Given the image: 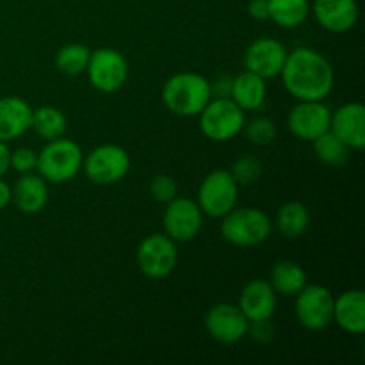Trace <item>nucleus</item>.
I'll list each match as a JSON object with an SVG mask.
<instances>
[{"mask_svg": "<svg viewBox=\"0 0 365 365\" xmlns=\"http://www.w3.org/2000/svg\"><path fill=\"white\" fill-rule=\"evenodd\" d=\"M150 195L155 202L170 203L171 200L178 196V185L170 175H157L150 182Z\"/></svg>", "mask_w": 365, "mask_h": 365, "instance_id": "nucleus-30", "label": "nucleus"}, {"mask_svg": "<svg viewBox=\"0 0 365 365\" xmlns=\"http://www.w3.org/2000/svg\"><path fill=\"white\" fill-rule=\"evenodd\" d=\"M330 132H334L348 148L365 146V109L360 102H349L331 113Z\"/></svg>", "mask_w": 365, "mask_h": 365, "instance_id": "nucleus-15", "label": "nucleus"}, {"mask_svg": "<svg viewBox=\"0 0 365 365\" xmlns=\"http://www.w3.org/2000/svg\"><path fill=\"white\" fill-rule=\"evenodd\" d=\"M280 77L289 95L298 102L324 100L334 89L335 81L330 61L309 46H299L287 53Z\"/></svg>", "mask_w": 365, "mask_h": 365, "instance_id": "nucleus-1", "label": "nucleus"}, {"mask_svg": "<svg viewBox=\"0 0 365 365\" xmlns=\"http://www.w3.org/2000/svg\"><path fill=\"white\" fill-rule=\"evenodd\" d=\"M86 73L93 88L102 93H114L127 82L128 64L123 53L118 50L98 48L91 52Z\"/></svg>", "mask_w": 365, "mask_h": 365, "instance_id": "nucleus-10", "label": "nucleus"}, {"mask_svg": "<svg viewBox=\"0 0 365 365\" xmlns=\"http://www.w3.org/2000/svg\"><path fill=\"white\" fill-rule=\"evenodd\" d=\"M32 107L18 96L0 98V141L9 143L31 128Z\"/></svg>", "mask_w": 365, "mask_h": 365, "instance_id": "nucleus-18", "label": "nucleus"}, {"mask_svg": "<svg viewBox=\"0 0 365 365\" xmlns=\"http://www.w3.org/2000/svg\"><path fill=\"white\" fill-rule=\"evenodd\" d=\"M205 328L214 341L221 344H235L248 334L250 321L237 305L217 303L205 316Z\"/></svg>", "mask_w": 365, "mask_h": 365, "instance_id": "nucleus-12", "label": "nucleus"}, {"mask_svg": "<svg viewBox=\"0 0 365 365\" xmlns=\"http://www.w3.org/2000/svg\"><path fill=\"white\" fill-rule=\"evenodd\" d=\"M242 130H245L248 141L257 146L269 145V143H273L274 138H277V125H274L273 120L264 116L253 118L252 121H245Z\"/></svg>", "mask_w": 365, "mask_h": 365, "instance_id": "nucleus-29", "label": "nucleus"}, {"mask_svg": "<svg viewBox=\"0 0 365 365\" xmlns=\"http://www.w3.org/2000/svg\"><path fill=\"white\" fill-rule=\"evenodd\" d=\"M13 202L24 214H38L48 202V182L41 175L25 173L13 185Z\"/></svg>", "mask_w": 365, "mask_h": 365, "instance_id": "nucleus-20", "label": "nucleus"}, {"mask_svg": "<svg viewBox=\"0 0 365 365\" xmlns=\"http://www.w3.org/2000/svg\"><path fill=\"white\" fill-rule=\"evenodd\" d=\"M210 98V82L195 71L175 73L163 88L164 106L177 116H198Z\"/></svg>", "mask_w": 365, "mask_h": 365, "instance_id": "nucleus-2", "label": "nucleus"}, {"mask_svg": "<svg viewBox=\"0 0 365 365\" xmlns=\"http://www.w3.org/2000/svg\"><path fill=\"white\" fill-rule=\"evenodd\" d=\"M310 214L302 202H289L277 216V227L287 239H298L309 230Z\"/></svg>", "mask_w": 365, "mask_h": 365, "instance_id": "nucleus-25", "label": "nucleus"}, {"mask_svg": "<svg viewBox=\"0 0 365 365\" xmlns=\"http://www.w3.org/2000/svg\"><path fill=\"white\" fill-rule=\"evenodd\" d=\"M269 20L282 29H296L307 21L310 14L309 0H267Z\"/></svg>", "mask_w": 365, "mask_h": 365, "instance_id": "nucleus-23", "label": "nucleus"}, {"mask_svg": "<svg viewBox=\"0 0 365 365\" xmlns=\"http://www.w3.org/2000/svg\"><path fill=\"white\" fill-rule=\"evenodd\" d=\"M312 13L317 24L330 32H348L359 20L356 0H314Z\"/></svg>", "mask_w": 365, "mask_h": 365, "instance_id": "nucleus-17", "label": "nucleus"}, {"mask_svg": "<svg viewBox=\"0 0 365 365\" xmlns=\"http://www.w3.org/2000/svg\"><path fill=\"white\" fill-rule=\"evenodd\" d=\"M307 285V273L292 260L274 264L271 269V287L277 294L296 296Z\"/></svg>", "mask_w": 365, "mask_h": 365, "instance_id": "nucleus-22", "label": "nucleus"}, {"mask_svg": "<svg viewBox=\"0 0 365 365\" xmlns=\"http://www.w3.org/2000/svg\"><path fill=\"white\" fill-rule=\"evenodd\" d=\"M334 323L353 335L365 331V294L360 289L342 292L334 302Z\"/></svg>", "mask_w": 365, "mask_h": 365, "instance_id": "nucleus-19", "label": "nucleus"}, {"mask_svg": "<svg viewBox=\"0 0 365 365\" xmlns=\"http://www.w3.org/2000/svg\"><path fill=\"white\" fill-rule=\"evenodd\" d=\"M248 331L252 334V337L259 342H269L273 337V327L267 321H257V323H250Z\"/></svg>", "mask_w": 365, "mask_h": 365, "instance_id": "nucleus-33", "label": "nucleus"}, {"mask_svg": "<svg viewBox=\"0 0 365 365\" xmlns=\"http://www.w3.org/2000/svg\"><path fill=\"white\" fill-rule=\"evenodd\" d=\"M334 294L323 285L307 284L296 294V317L305 330H327L334 323Z\"/></svg>", "mask_w": 365, "mask_h": 365, "instance_id": "nucleus-8", "label": "nucleus"}, {"mask_svg": "<svg viewBox=\"0 0 365 365\" xmlns=\"http://www.w3.org/2000/svg\"><path fill=\"white\" fill-rule=\"evenodd\" d=\"M248 14L257 21L269 20V4H267V0H250Z\"/></svg>", "mask_w": 365, "mask_h": 365, "instance_id": "nucleus-34", "label": "nucleus"}, {"mask_svg": "<svg viewBox=\"0 0 365 365\" xmlns=\"http://www.w3.org/2000/svg\"><path fill=\"white\" fill-rule=\"evenodd\" d=\"M331 110L323 100L299 102L287 116V127L302 141H310L330 130Z\"/></svg>", "mask_w": 365, "mask_h": 365, "instance_id": "nucleus-13", "label": "nucleus"}, {"mask_svg": "<svg viewBox=\"0 0 365 365\" xmlns=\"http://www.w3.org/2000/svg\"><path fill=\"white\" fill-rule=\"evenodd\" d=\"M86 177L96 185H113L127 177L130 157L118 145H102L88 153L82 163Z\"/></svg>", "mask_w": 365, "mask_h": 365, "instance_id": "nucleus-6", "label": "nucleus"}, {"mask_svg": "<svg viewBox=\"0 0 365 365\" xmlns=\"http://www.w3.org/2000/svg\"><path fill=\"white\" fill-rule=\"evenodd\" d=\"M239 309L250 323L267 321L277 310V292L262 278L248 282L239 296Z\"/></svg>", "mask_w": 365, "mask_h": 365, "instance_id": "nucleus-16", "label": "nucleus"}, {"mask_svg": "<svg viewBox=\"0 0 365 365\" xmlns=\"http://www.w3.org/2000/svg\"><path fill=\"white\" fill-rule=\"evenodd\" d=\"M239 184L230 171L214 170L202 180L198 189V207L210 217H223L237 205Z\"/></svg>", "mask_w": 365, "mask_h": 365, "instance_id": "nucleus-7", "label": "nucleus"}, {"mask_svg": "<svg viewBox=\"0 0 365 365\" xmlns=\"http://www.w3.org/2000/svg\"><path fill=\"white\" fill-rule=\"evenodd\" d=\"M232 82H234V77L230 75H220L217 78H214V82H210L212 98H230Z\"/></svg>", "mask_w": 365, "mask_h": 365, "instance_id": "nucleus-32", "label": "nucleus"}, {"mask_svg": "<svg viewBox=\"0 0 365 365\" xmlns=\"http://www.w3.org/2000/svg\"><path fill=\"white\" fill-rule=\"evenodd\" d=\"M31 128H34L36 134L46 143L53 141V139H59L66 134V114L61 109H57V107L43 106L39 109L32 110Z\"/></svg>", "mask_w": 365, "mask_h": 365, "instance_id": "nucleus-24", "label": "nucleus"}, {"mask_svg": "<svg viewBox=\"0 0 365 365\" xmlns=\"http://www.w3.org/2000/svg\"><path fill=\"white\" fill-rule=\"evenodd\" d=\"M38 164V153L32 148H18L11 152V168L20 175L32 173Z\"/></svg>", "mask_w": 365, "mask_h": 365, "instance_id": "nucleus-31", "label": "nucleus"}, {"mask_svg": "<svg viewBox=\"0 0 365 365\" xmlns=\"http://www.w3.org/2000/svg\"><path fill=\"white\" fill-rule=\"evenodd\" d=\"M230 98L241 107L242 110H259L266 103L267 98V86L266 81L252 71L245 70L234 77L232 82V95Z\"/></svg>", "mask_w": 365, "mask_h": 365, "instance_id": "nucleus-21", "label": "nucleus"}, {"mask_svg": "<svg viewBox=\"0 0 365 365\" xmlns=\"http://www.w3.org/2000/svg\"><path fill=\"white\" fill-rule=\"evenodd\" d=\"M89 57H91V50L88 46L81 45V43H70V45L59 48L56 56V66L61 73L75 77V75L84 73Z\"/></svg>", "mask_w": 365, "mask_h": 365, "instance_id": "nucleus-26", "label": "nucleus"}, {"mask_svg": "<svg viewBox=\"0 0 365 365\" xmlns=\"http://www.w3.org/2000/svg\"><path fill=\"white\" fill-rule=\"evenodd\" d=\"M287 48L284 43L274 38H257L246 48L245 68L252 73L259 75L264 81L280 77L282 68L287 59Z\"/></svg>", "mask_w": 365, "mask_h": 365, "instance_id": "nucleus-14", "label": "nucleus"}, {"mask_svg": "<svg viewBox=\"0 0 365 365\" xmlns=\"http://www.w3.org/2000/svg\"><path fill=\"white\" fill-rule=\"evenodd\" d=\"M13 202V187L0 178V210L6 209Z\"/></svg>", "mask_w": 365, "mask_h": 365, "instance_id": "nucleus-36", "label": "nucleus"}, {"mask_svg": "<svg viewBox=\"0 0 365 365\" xmlns=\"http://www.w3.org/2000/svg\"><path fill=\"white\" fill-rule=\"evenodd\" d=\"M203 225V212L191 198H173L166 203L163 227L168 237L175 242H189L200 234Z\"/></svg>", "mask_w": 365, "mask_h": 365, "instance_id": "nucleus-11", "label": "nucleus"}, {"mask_svg": "<svg viewBox=\"0 0 365 365\" xmlns=\"http://www.w3.org/2000/svg\"><path fill=\"white\" fill-rule=\"evenodd\" d=\"M138 266L150 280H160L173 273L178 262L177 242L166 234L148 235L138 248Z\"/></svg>", "mask_w": 365, "mask_h": 365, "instance_id": "nucleus-9", "label": "nucleus"}, {"mask_svg": "<svg viewBox=\"0 0 365 365\" xmlns=\"http://www.w3.org/2000/svg\"><path fill=\"white\" fill-rule=\"evenodd\" d=\"M221 223V235L225 241L239 248L262 245L269 237L273 230V223L264 210L255 207H245V209H232L225 214Z\"/></svg>", "mask_w": 365, "mask_h": 365, "instance_id": "nucleus-4", "label": "nucleus"}, {"mask_svg": "<svg viewBox=\"0 0 365 365\" xmlns=\"http://www.w3.org/2000/svg\"><path fill=\"white\" fill-rule=\"evenodd\" d=\"M314 153L321 163L328 164V166H342L348 159V146L334 134V132H324L319 138L312 141Z\"/></svg>", "mask_w": 365, "mask_h": 365, "instance_id": "nucleus-27", "label": "nucleus"}, {"mask_svg": "<svg viewBox=\"0 0 365 365\" xmlns=\"http://www.w3.org/2000/svg\"><path fill=\"white\" fill-rule=\"evenodd\" d=\"M11 168V150L7 143L0 141V178L9 171Z\"/></svg>", "mask_w": 365, "mask_h": 365, "instance_id": "nucleus-35", "label": "nucleus"}, {"mask_svg": "<svg viewBox=\"0 0 365 365\" xmlns=\"http://www.w3.org/2000/svg\"><path fill=\"white\" fill-rule=\"evenodd\" d=\"M198 116L200 130L216 143H227L237 138L246 121L245 110L232 98H210Z\"/></svg>", "mask_w": 365, "mask_h": 365, "instance_id": "nucleus-5", "label": "nucleus"}, {"mask_svg": "<svg viewBox=\"0 0 365 365\" xmlns=\"http://www.w3.org/2000/svg\"><path fill=\"white\" fill-rule=\"evenodd\" d=\"M84 163L82 148L66 138L53 139L38 153L36 170L50 184H64L78 175Z\"/></svg>", "mask_w": 365, "mask_h": 365, "instance_id": "nucleus-3", "label": "nucleus"}, {"mask_svg": "<svg viewBox=\"0 0 365 365\" xmlns=\"http://www.w3.org/2000/svg\"><path fill=\"white\" fill-rule=\"evenodd\" d=\"M230 173L239 185L255 184L264 173L262 160L255 155L239 157V159L234 163V166H232Z\"/></svg>", "mask_w": 365, "mask_h": 365, "instance_id": "nucleus-28", "label": "nucleus"}]
</instances>
